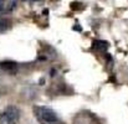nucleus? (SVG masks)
<instances>
[{
    "label": "nucleus",
    "mask_w": 128,
    "mask_h": 124,
    "mask_svg": "<svg viewBox=\"0 0 128 124\" xmlns=\"http://www.w3.org/2000/svg\"><path fill=\"white\" fill-rule=\"evenodd\" d=\"M0 11H6V1L0 0Z\"/></svg>",
    "instance_id": "nucleus-5"
},
{
    "label": "nucleus",
    "mask_w": 128,
    "mask_h": 124,
    "mask_svg": "<svg viewBox=\"0 0 128 124\" xmlns=\"http://www.w3.org/2000/svg\"><path fill=\"white\" fill-rule=\"evenodd\" d=\"M0 67L4 71L10 72V73H12V72H15L18 70V65L15 62H12V61H2V62H0Z\"/></svg>",
    "instance_id": "nucleus-3"
},
{
    "label": "nucleus",
    "mask_w": 128,
    "mask_h": 124,
    "mask_svg": "<svg viewBox=\"0 0 128 124\" xmlns=\"http://www.w3.org/2000/svg\"><path fill=\"white\" fill-rule=\"evenodd\" d=\"M19 118L20 111L16 107L10 106L0 114V124H16L19 122Z\"/></svg>",
    "instance_id": "nucleus-2"
},
{
    "label": "nucleus",
    "mask_w": 128,
    "mask_h": 124,
    "mask_svg": "<svg viewBox=\"0 0 128 124\" xmlns=\"http://www.w3.org/2000/svg\"><path fill=\"white\" fill-rule=\"evenodd\" d=\"M11 27V20L4 16H0V34L6 32Z\"/></svg>",
    "instance_id": "nucleus-4"
},
{
    "label": "nucleus",
    "mask_w": 128,
    "mask_h": 124,
    "mask_svg": "<svg viewBox=\"0 0 128 124\" xmlns=\"http://www.w3.org/2000/svg\"><path fill=\"white\" fill-rule=\"evenodd\" d=\"M35 116L38 121L41 124H57L60 123V119L55 111H52L48 107H36L35 108Z\"/></svg>",
    "instance_id": "nucleus-1"
}]
</instances>
